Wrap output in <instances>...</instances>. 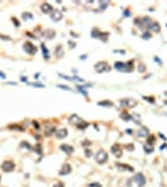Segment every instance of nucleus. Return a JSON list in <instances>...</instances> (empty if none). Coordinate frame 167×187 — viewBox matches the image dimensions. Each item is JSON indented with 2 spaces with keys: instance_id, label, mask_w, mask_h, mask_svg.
Here are the masks:
<instances>
[{
  "instance_id": "obj_29",
  "label": "nucleus",
  "mask_w": 167,
  "mask_h": 187,
  "mask_svg": "<svg viewBox=\"0 0 167 187\" xmlns=\"http://www.w3.org/2000/svg\"><path fill=\"white\" fill-rule=\"evenodd\" d=\"M89 187H101L100 183H91V185H89Z\"/></svg>"
},
{
  "instance_id": "obj_5",
  "label": "nucleus",
  "mask_w": 167,
  "mask_h": 187,
  "mask_svg": "<svg viewBox=\"0 0 167 187\" xmlns=\"http://www.w3.org/2000/svg\"><path fill=\"white\" fill-rule=\"evenodd\" d=\"M24 50L29 54V55H35V54H36V51H38L36 46H35L34 44H31L30 41H26V43L24 44Z\"/></svg>"
},
{
  "instance_id": "obj_7",
  "label": "nucleus",
  "mask_w": 167,
  "mask_h": 187,
  "mask_svg": "<svg viewBox=\"0 0 167 187\" xmlns=\"http://www.w3.org/2000/svg\"><path fill=\"white\" fill-rule=\"evenodd\" d=\"M134 181L137 183V186L139 187H143L145 186V183H146V180H145V176H143L142 173H136L134 177Z\"/></svg>"
},
{
  "instance_id": "obj_32",
  "label": "nucleus",
  "mask_w": 167,
  "mask_h": 187,
  "mask_svg": "<svg viewBox=\"0 0 167 187\" xmlns=\"http://www.w3.org/2000/svg\"><path fill=\"white\" fill-rule=\"evenodd\" d=\"M59 87H60V89H65V90H70V89L67 86H65V85H59Z\"/></svg>"
},
{
  "instance_id": "obj_31",
  "label": "nucleus",
  "mask_w": 167,
  "mask_h": 187,
  "mask_svg": "<svg viewBox=\"0 0 167 187\" xmlns=\"http://www.w3.org/2000/svg\"><path fill=\"white\" fill-rule=\"evenodd\" d=\"M13 23H15V25H16V26H19V21H18V20L15 19V18H13Z\"/></svg>"
},
{
  "instance_id": "obj_16",
  "label": "nucleus",
  "mask_w": 167,
  "mask_h": 187,
  "mask_svg": "<svg viewBox=\"0 0 167 187\" xmlns=\"http://www.w3.org/2000/svg\"><path fill=\"white\" fill-rule=\"evenodd\" d=\"M116 166L120 168V170H126V171H130V172H132L134 171V168L129 166V165H124V163H116Z\"/></svg>"
},
{
  "instance_id": "obj_25",
  "label": "nucleus",
  "mask_w": 167,
  "mask_h": 187,
  "mask_svg": "<svg viewBox=\"0 0 167 187\" xmlns=\"http://www.w3.org/2000/svg\"><path fill=\"white\" fill-rule=\"evenodd\" d=\"M99 4H100L101 9H106V6H107V5H109V1H104V3H102V1H100V3H99Z\"/></svg>"
},
{
  "instance_id": "obj_4",
  "label": "nucleus",
  "mask_w": 167,
  "mask_h": 187,
  "mask_svg": "<svg viewBox=\"0 0 167 187\" xmlns=\"http://www.w3.org/2000/svg\"><path fill=\"white\" fill-rule=\"evenodd\" d=\"M1 170L4 172H13L15 170V163L13 161H4L1 163Z\"/></svg>"
},
{
  "instance_id": "obj_21",
  "label": "nucleus",
  "mask_w": 167,
  "mask_h": 187,
  "mask_svg": "<svg viewBox=\"0 0 167 187\" xmlns=\"http://www.w3.org/2000/svg\"><path fill=\"white\" fill-rule=\"evenodd\" d=\"M41 50H43V54H44V56H45V59L48 60L49 59V51H48V49H46V46H45L44 44H41Z\"/></svg>"
},
{
  "instance_id": "obj_19",
  "label": "nucleus",
  "mask_w": 167,
  "mask_h": 187,
  "mask_svg": "<svg viewBox=\"0 0 167 187\" xmlns=\"http://www.w3.org/2000/svg\"><path fill=\"white\" fill-rule=\"evenodd\" d=\"M54 132H55V127H54V126L45 127V135H46V136H50V135H53Z\"/></svg>"
},
{
  "instance_id": "obj_10",
  "label": "nucleus",
  "mask_w": 167,
  "mask_h": 187,
  "mask_svg": "<svg viewBox=\"0 0 167 187\" xmlns=\"http://www.w3.org/2000/svg\"><path fill=\"white\" fill-rule=\"evenodd\" d=\"M61 18H62V13L60 10H54L53 13H51V19L54 21H60Z\"/></svg>"
},
{
  "instance_id": "obj_23",
  "label": "nucleus",
  "mask_w": 167,
  "mask_h": 187,
  "mask_svg": "<svg viewBox=\"0 0 167 187\" xmlns=\"http://www.w3.org/2000/svg\"><path fill=\"white\" fill-rule=\"evenodd\" d=\"M99 105L100 106H112V102H110V101H100Z\"/></svg>"
},
{
  "instance_id": "obj_14",
  "label": "nucleus",
  "mask_w": 167,
  "mask_h": 187,
  "mask_svg": "<svg viewBox=\"0 0 167 187\" xmlns=\"http://www.w3.org/2000/svg\"><path fill=\"white\" fill-rule=\"evenodd\" d=\"M60 149H61V151H64L65 154H71L72 151H74V147L72 146H70V145H61L60 146Z\"/></svg>"
},
{
  "instance_id": "obj_3",
  "label": "nucleus",
  "mask_w": 167,
  "mask_h": 187,
  "mask_svg": "<svg viewBox=\"0 0 167 187\" xmlns=\"http://www.w3.org/2000/svg\"><path fill=\"white\" fill-rule=\"evenodd\" d=\"M95 70H96V72H107V71H110L111 70V67H110V65L107 64L106 61H100V62H97L95 65Z\"/></svg>"
},
{
  "instance_id": "obj_17",
  "label": "nucleus",
  "mask_w": 167,
  "mask_h": 187,
  "mask_svg": "<svg viewBox=\"0 0 167 187\" xmlns=\"http://www.w3.org/2000/svg\"><path fill=\"white\" fill-rule=\"evenodd\" d=\"M43 35L45 36V38H48V39H51L55 36V31L54 30H46V31H44Z\"/></svg>"
},
{
  "instance_id": "obj_36",
  "label": "nucleus",
  "mask_w": 167,
  "mask_h": 187,
  "mask_svg": "<svg viewBox=\"0 0 167 187\" xmlns=\"http://www.w3.org/2000/svg\"><path fill=\"white\" fill-rule=\"evenodd\" d=\"M20 80H21V81H28V80H26V77H24V76L21 77V79H20Z\"/></svg>"
},
{
  "instance_id": "obj_12",
  "label": "nucleus",
  "mask_w": 167,
  "mask_h": 187,
  "mask_svg": "<svg viewBox=\"0 0 167 187\" xmlns=\"http://www.w3.org/2000/svg\"><path fill=\"white\" fill-rule=\"evenodd\" d=\"M67 136V130L66 129H60L56 131V137L57 139H65Z\"/></svg>"
},
{
  "instance_id": "obj_26",
  "label": "nucleus",
  "mask_w": 167,
  "mask_h": 187,
  "mask_svg": "<svg viewBox=\"0 0 167 187\" xmlns=\"http://www.w3.org/2000/svg\"><path fill=\"white\" fill-rule=\"evenodd\" d=\"M20 146H21V147H23V149H30V145L28 144V142H26V141H25V142H21V144H20Z\"/></svg>"
},
{
  "instance_id": "obj_22",
  "label": "nucleus",
  "mask_w": 167,
  "mask_h": 187,
  "mask_svg": "<svg viewBox=\"0 0 167 187\" xmlns=\"http://www.w3.org/2000/svg\"><path fill=\"white\" fill-rule=\"evenodd\" d=\"M23 18H24V19H26V20H30V19H33L34 16H33V14H31V13H23Z\"/></svg>"
},
{
  "instance_id": "obj_6",
  "label": "nucleus",
  "mask_w": 167,
  "mask_h": 187,
  "mask_svg": "<svg viewBox=\"0 0 167 187\" xmlns=\"http://www.w3.org/2000/svg\"><path fill=\"white\" fill-rule=\"evenodd\" d=\"M120 104L122 107H134L137 105V101L134 99H124V100H120Z\"/></svg>"
},
{
  "instance_id": "obj_28",
  "label": "nucleus",
  "mask_w": 167,
  "mask_h": 187,
  "mask_svg": "<svg viewBox=\"0 0 167 187\" xmlns=\"http://www.w3.org/2000/svg\"><path fill=\"white\" fill-rule=\"evenodd\" d=\"M53 187H64V183H62V182H56Z\"/></svg>"
},
{
  "instance_id": "obj_9",
  "label": "nucleus",
  "mask_w": 167,
  "mask_h": 187,
  "mask_svg": "<svg viewBox=\"0 0 167 187\" xmlns=\"http://www.w3.org/2000/svg\"><path fill=\"white\" fill-rule=\"evenodd\" d=\"M41 11H43L44 14H51L54 11V8L49 4V3H44V4L41 5Z\"/></svg>"
},
{
  "instance_id": "obj_35",
  "label": "nucleus",
  "mask_w": 167,
  "mask_h": 187,
  "mask_svg": "<svg viewBox=\"0 0 167 187\" xmlns=\"http://www.w3.org/2000/svg\"><path fill=\"white\" fill-rule=\"evenodd\" d=\"M0 76H1V77H3V79H5V74H3V72H1V71H0Z\"/></svg>"
},
{
  "instance_id": "obj_15",
  "label": "nucleus",
  "mask_w": 167,
  "mask_h": 187,
  "mask_svg": "<svg viewBox=\"0 0 167 187\" xmlns=\"http://www.w3.org/2000/svg\"><path fill=\"white\" fill-rule=\"evenodd\" d=\"M150 29H151V31H153V33H160L161 28H160V24H158V23L152 21V24L150 25Z\"/></svg>"
},
{
  "instance_id": "obj_30",
  "label": "nucleus",
  "mask_w": 167,
  "mask_h": 187,
  "mask_svg": "<svg viewBox=\"0 0 167 187\" xmlns=\"http://www.w3.org/2000/svg\"><path fill=\"white\" fill-rule=\"evenodd\" d=\"M33 86H35V87H45L43 84H33Z\"/></svg>"
},
{
  "instance_id": "obj_20",
  "label": "nucleus",
  "mask_w": 167,
  "mask_h": 187,
  "mask_svg": "<svg viewBox=\"0 0 167 187\" xmlns=\"http://www.w3.org/2000/svg\"><path fill=\"white\" fill-rule=\"evenodd\" d=\"M137 135H139L140 137H142V136H147V135H148V130L146 129V127H141V129L139 130Z\"/></svg>"
},
{
  "instance_id": "obj_13",
  "label": "nucleus",
  "mask_w": 167,
  "mask_h": 187,
  "mask_svg": "<svg viewBox=\"0 0 167 187\" xmlns=\"http://www.w3.org/2000/svg\"><path fill=\"white\" fill-rule=\"evenodd\" d=\"M70 121H71L72 124H75L76 126H77V125H80L81 122H84L81 117H79L77 115H71V116H70Z\"/></svg>"
},
{
  "instance_id": "obj_24",
  "label": "nucleus",
  "mask_w": 167,
  "mask_h": 187,
  "mask_svg": "<svg viewBox=\"0 0 167 187\" xmlns=\"http://www.w3.org/2000/svg\"><path fill=\"white\" fill-rule=\"evenodd\" d=\"M91 35H92L94 38H97V36H100L101 34L99 33V30H97V29H94L92 31H91Z\"/></svg>"
},
{
  "instance_id": "obj_11",
  "label": "nucleus",
  "mask_w": 167,
  "mask_h": 187,
  "mask_svg": "<svg viewBox=\"0 0 167 187\" xmlns=\"http://www.w3.org/2000/svg\"><path fill=\"white\" fill-rule=\"evenodd\" d=\"M71 172V166L69 165V163H65L64 166H62V168L60 170V175H69V173Z\"/></svg>"
},
{
  "instance_id": "obj_8",
  "label": "nucleus",
  "mask_w": 167,
  "mask_h": 187,
  "mask_svg": "<svg viewBox=\"0 0 167 187\" xmlns=\"http://www.w3.org/2000/svg\"><path fill=\"white\" fill-rule=\"evenodd\" d=\"M111 152H112L116 157H121V155H122V147H121L120 145H114V146L111 147Z\"/></svg>"
},
{
  "instance_id": "obj_37",
  "label": "nucleus",
  "mask_w": 167,
  "mask_h": 187,
  "mask_svg": "<svg viewBox=\"0 0 167 187\" xmlns=\"http://www.w3.org/2000/svg\"><path fill=\"white\" fill-rule=\"evenodd\" d=\"M165 95H167V92H165Z\"/></svg>"
},
{
  "instance_id": "obj_34",
  "label": "nucleus",
  "mask_w": 167,
  "mask_h": 187,
  "mask_svg": "<svg viewBox=\"0 0 167 187\" xmlns=\"http://www.w3.org/2000/svg\"><path fill=\"white\" fill-rule=\"evenodd\" d=\"M80 59H81V60H85V59H86V55H81V56H80Z\"/></svg>"
},
{
  "instance_id": "obj_18",
  "label": "nucleus",
  "mask_w": 167,
  "mask_h": 187,
  "mask_svg": "<svg viewBox=\"0 0 167 187\" xmlns=\"http://www.w3.org/2000/svg\"><path fill=\"white\" fill-rule=\"evenodd\" d=\"M62 46L61 45H59V46H57L56 48V50H55V55H56L57 58H61L62 55H64V50H62Z\"/></svg>"
},
{
  "instance_id": "obj_27",
  "label": "nucleus",
  "mask_w": 167,
  "mask_h": 187,
  "mask_svg": "<svg viewBox=\"0 0 167 187\" xmlns=\"http://www.w3.org/2000/svg\"><path fill=\"white\" fill-rule=\"evenodd\" d=\"M142 38L145 39V40H147V39L151 38V35H150V33H145V34L142 35Z\"/></svg>"
},
{
  "instance_id": "obj_33",
  "label": "nucleus",
  "mask_w": 167,
  "mask_h": 187,
  "mask_svg": "<svg viewBox=\"0 0 167 187\" xmlns=\"http://www.w3.org/2000/svg\"><path fill=\"white\" fill-rule=\"evenodd\" d=\"M33 125L35 126V129H36V130H39V129H40V127H39V125H38V122H33Z\"/></svg>"
},
{
  "instance_id": "obj_2",
  "label": "nucleus",
  "mask_w": 167,
  "mask_h": 187,
  "mask_svg": "<svg viewBox=\"0 0 167 187\" xmlns=\"http://www.w3.org/2000/svg\"><path fill=\"white\" fill-rule=\"evenodd\" d=\"M95 160L97 163H100V165H102V163H106L107 162V160H109V155H107V152L106 151H104V150H100L97 154L95 155Z\"/></svg>"
},
{
  "instance_id": "obj_1",
  "label": "nucleus",
  "mask_w": 167,
  "mask_h": 187,
  "mask_svg": "<svg viewBox=\"0 0 167 187\" xmlns=\"http://www.w3.org/2000/svg\"><path fill=\"white\" fill-rule=\"evenodd\" d=\"M115 69L119 70V71H124V72H130L132 71V61L130 62H120L117 61L115 64Z\"/></svg>"
}]
</instances>
